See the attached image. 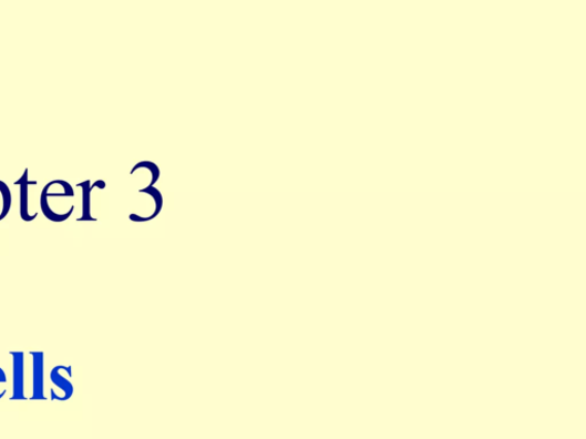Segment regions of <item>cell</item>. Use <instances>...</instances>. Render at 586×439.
Returning <instances> with one entry per match:
<instances>
[{"mask_svg": "<svg viewBox=\"0 0 586 439\" xmlns=\"http://www.w3.org/2000/svg\"><path fill=\"white\" fill-rule=\"evenodd\" d=\"M33 356V391L32 399H45L44 396V381H45V357L43 353H31Z\"/></svg>", "mask_w": 586, "mask_h": 439, "instance_id": "6da1fadb", "label": "cell"}, {"mask_svg": "<svg viewBox=\"0 0 586 439\" xmlns=\"http://www.w3.org/2000/svg\"><path fill=\"white\" fill-rule=\"evenodd\" d=\"M14 365V389L12 399H27L24 396L25 368L24 354L12 353Z\"/></svg>", "mask_w": 586, "mask_h": 439, "instance_id": "7a4b0ae2", "label": "cell"}, {"mask_svg": "<svg viewBox=\"0 0 586 439\" xmlns=\"http://www.w3.org/2000/svg\"><path fill=\"white\" fill-rule=\"evenodd\" d=\"M62 365L58 366V368L53 369L51 374V380L52 382L58 387L61 388L63 391V400H66L73 396L74 387L71 381H69L66 378H64L61 375Z\"/></svg>", "mask_w": 586, "mask_h": 439, "instance_id": "3957f363", "label": "cell"}, {"mask_svg": "<svg viewBox=\"0 0 586 439\" xmlns=\"http://www.w3.org/2000/svg\"><path fill=\"white\" fill-rule=\"evenodd\" d=\"M7 382H8L7 374L4 372L2 368H0V386L6 385ZM0 399H2V397H0Z\"/></svg>", "mask_w": 586, "mask_h": 439, "instance_id": "277c9868", "label": "cell"}]
</instances>
